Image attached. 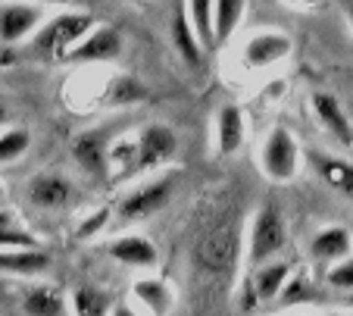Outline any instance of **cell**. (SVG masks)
<instances>
[{
    "label": "cell",
    "mask_w": 353,
    "mask_h": 316,
    "mask_svg": "<svg viewBox=\"0 0 353 316\" xmlns=\"http://www.w3.org/2000/svg\"><path fill=\"white\" fill-rule=\"evenodd\" d=\"M38 244L28 232H19L13 226H0V248H32Z\"/></svg>",
    "instance_id": "cell-29"
},
{
    "label": "cell",
    "mask_w": 353,
    "mask_h": 316,
    "mask_svg": "<svg viewBox=\"0 0 353 316\" xmlns=\"http://www.w3.org/2000/svg\"><path fill=\"white\" fill-rule=\"evenodd\" d=\"M119 50H122L119 32L110 26H100V28H91L81 41H75L60 60H66V63H103V60L119 57Z\"/></svg>",
    "instance_id": "cell-5"
},
{
    "label": "cell",
    "mask_w": 353,
    "mask_h": 316,
    "mask_svg": "<svg viewBox=\"0 0 353 316\" xmlns=\"http://www.w3.org/2000/svg\"><path fill=\"white\" fill-rule=\"evenodd\" d=\"M72 154L88 172H103V166H107V150H103V144H100L97 132L79 135V138L72 141Z\"/></svg>",
    "instance_id": "cell-20"
},
{
    "label": "cell",
    "mask_w": 353,
    "mask_h": 316,
    "mask_svg": "<svg viewBox=\"0 0 353 316\" xmlns=\"http://www.w3.org/2000/svg\"><path fill=\"white\" fill-rule=\"evenodd\" d=\"M91 28H94V19L88 13H60L34 34V48L44 50V54L63 57L75 41H81Z\"/></svg>",
    "instance_id": "cell-4"
},
{
    "label": "cell",
    "mask_w": 353,
    "mask_h": 316,
    "mask_svg": "<svg viewBox=\"0 0 353 316\" xmlns=\"http://www.w3.org/2000/svg\"><path fill=\"white\" fill-rule=\"evenodd\" d=\"M28 144H32V135H28L26 128H7V132H0V163L19 160L28 150Z\"/></svg>",
    "instance_id": "cell-25"
},
{
    "label": "cell",
    "mask_w": 353,
    "mask_h": 316,
    "mask_svg": "<svg viewBox=\"0 0 353 316\" xmlns=\"http://www.w3.org/2000/svg\"><path fill=\"white\" fill-rule=\"evenodd\" d=\"M347 19H350V26H353V0L347 3Z\"/></svg>",
    "instance_id": "cell-32"
},
{
    "label": "cell",
    "mask_w": 353,
    "mask_h": 316,
    "mask_svg": "<svg viewBox=\"0 0 353 316\" xmlns=\"http://www.w3.org/2000/svg\"><path fill=\"white\" fill-rule=\"evenodd\" d=\"M313 113H316V119H319V126L332 135L341 148H353V122H350V116L344 113V107L338 103V97L325 95V91H316Z\"/></svg>",
    "instance_id": "cell-8"
},
{
    "label": "cell",
    "mask_w": 353,
    "mask_h": 316,
    "mask_svg": "<svg viewBox=\"0 0 353 316\" xmlns=\"http://www.w3.org/2000/svg\"><path fill=\"white\" fill-rule=\"evenodd\" d=\"M241 257V232L234 226H219V229L207 232L194 248V260L210 273H225L238 263Z\"/></svg>",
    "instance_id": "cell-2"
},
{
    "label": "cell",
    "mask_w": 353,
    "mask_h": 316,
    "mask_svg": "<svg viewBox=\"0 0 353 316\" xmlns=\"http://www.w3.org/2000/svg\"><path fill=\"white\" fill-rule=\"evenodd\" d=\"M44 19V10L38 3H3L0 7V38L13 44L32 34Z\"/></svg>",
    "instance_id": "cell-10"
},
{
    "label": "cell",
    "mask_w": 353,
    "mask_h": 316,
    "mask_svg": "<svg viewBox=\"0 0 353 316\" xmlns=\"http://www.w3.org/2000/svg\"><path fill=\"white\" fill-rule=\"evenodd\" d=\"M288 244V222L281 216V210L275 204H266V207L256 213L254 226H250V238H247V257L254 266L272 260L275 254H281Z\"/></svg>",
    "instance_id": "cell-1"
},
{
    "label": "cell",
    "mask_w": 353,
    "mask_h": 316,
    "mask_svg": "<svg viewBox=\"0 0 353 316\" xmlns=\"http://www.w3.org/2000/svg\"><path fill=\"white\" fill-rule=\"evenodd\" d=\"M213 3L216 0H188V16H191V26L197 32L200 44L207 48L213 44Z\"/></svg>",
    "instance_id": "cell-23"
},
{
    "label": "cell",
    "mask_w": 353,
    "mask_h": 316,
    "mask_svg": "<svg viewBox=\"0 0 353 316\" xmlns=\"http://www.w3.org/2000/svg\"><path fill=\"white\" fill-rule=\"evenodd\" d=\"M22 307H26V313H32V316H60V313H66V301H63V295L54 291V288L28 291Z\"/></svg>",
    "instance_id": "cell-22"
},
{
    "label": "cell",
    "mask_w": 353,
    "mask_h": 316,
    "mask_svg": "<svg viewBox=\"0 0 353 316\" xmlns=\"http://www.w3.org/2000/svg\"><path fill=\"white\" fill-rule=\"evenodd\" d=\"M169 195H172V182H169V179L141 185V188H134L132 195L119 204V216L122 219H144V216L157 213V210L169 201Z\"/></svg>",
    "instance_id": "cell-9"
},
{
    "label": "cell",
    "mask_w": 353,
    "mask_h": 316,
    "mask_svg": "<svg viewBox=\"0 0 353 316\" xmlns=\"http://www.w3.org/2000/svg\"><path fill=\"white\" fill-rule=\"evenodd\" d=\"M50 266V257L32 244V248H3L0 250V269L3 273H19V276H34V273H44Z\"/></svg>",
    "instance_id": "cell-15"
},
{
    "label": "cell",
    "mask_w": 353,
    "mask_h": 316,
    "mask_svg": "<svg viewBox=\"0 0 353 316\" xmlns=\"http://www.w3.org/2000/svg\"><path fill=\"white\" fill-rule=\"evenodd\" d=\"M3 122H7V107L0 103V126H3Z\"/></svg>",
    "instance_id": "cell-31"
},
{
    "label": "cell",
    "mask_w": 353,
    "mask_h": 316,
    "mask_svg": "<svg viewBox=\"0 0 353 316\" xmlns=\"http://www.w3.org/2000/svg\"><path fill=\"white\" fill-rule=\"evenodd\" d=\"M110 310V301L103 291H97L94 285H81L79 291L72 295V313L81 316H100Z\"/></svg>",
    "instance_id": "cell-24"
},
{
    "label": "cell",
    "mask_w": 353,
    "mask_h": 316,
    "mask_svg": "<svg viewBox=\"0 0 353 316\" xmlns=\"http://www.w3.org/2000/svg\"><path fill=\"white\" fill-rule=\"evenodd\" d=\"M325 282L338 291H353V254L334 260V266H328Z\"/></svg>",
    "instance_id": "cell-26"
},
{
    "label": "cell",
    "mask_w": 353,
    "mask_h": 316,
    "mask_svg": "<svg viewBox=\"0 0 353 316\" xmlns=\"http://www.w3.org/2000/svg\"><path fill=\"white\" fill-rule=\"evenodd\" d=\"M297 163H300V148L294 141V135L288 128H272L260 150L263 172L272 182H291L294 175H297Z\"/></svg>",
    "instance_id": "cell-3"
},
{
    "label": "cell",
    "mask_w": 353,
    "mask_h": 316,
    "mask_svg": "<svg viewBox=\"0 0 353 316\" xmlns=\"http://www.w3.org/2000/svg\"><path fill=\"white\" fill-rule=\"evenodd\" d=\"M134 297L138 304H144L150 313H166L172 307V291L166 288V282L160 279H138L134 282Z\"/></svg>",
    "instance_id": "cell-21"
},
{
    "label": "cell",
    "mask_w": 353,
    "mask_h": 316,
    "mask_svg": "<svg viewBox=\"0 0 353 316\" xmlns=\"http://www.w3.org/2000/svg\"><path fill=\"white\" fill-rule=\"evenodd\" d=\"M107 254L113 260L125 263V266H141V269L157 266V257H160L154 244L141 235H119L116 241L107 244Z\"/></svg>",
    "instance_id": "cell-12"
},
{
    "label": "cell",
    "mask_w": 353,
    "mask_h": 316,
    "mask_svg": "<svg viewBox=\"0 0 353 316\" xmlns=\"http://www.w3.org/2000/svg\"><path fill=\"white\" fill-rule=\"evenodd\" d=\"M291 54V38L285 32H256L254 38L244 44V66L247 69H266L281 63Z\"/></svg>",
    "instance_id": "cell-7"
},
{
    "label": "cell",
    "mask_w": 353,
    "mask_h": 316,
    "mask_svg": "<svg viewBox=\"0 0 353 316\" xmlns=\"http://www.w3.org/2000/svg\"><path fill=\"white\" fill-rule=\"evenodd\" d=\"M107 222H110V210H97L91 219H85L79 226V238H94L100 229H103V226H107Z\"/></svg>",
    "instance_id": "cell-30"
},
{
    "label": "cell",
    "mask_w": 353,
    "mask_h": 316,
    "mask_svg": "<svg viewBox=\"0 0 353 316\" xmlns=\"http://www.w3.org/2000/svg\"><path fill=\"white\" fill-rule=\"evenodd\" d=\"M72 195V185L63 179V175H38L32 185H28V201L34 207H44V210H57L69 201Z\"/></svg>",
    "instance_id": "cell-16"
},
{
    "label": "cell",
    "mask_w": 353,
    "mask_h": 316,
    "mask_svg": "<svg viewBox=\"0 0 353 316\" xmlns=\"http://www.w3.org/2000/svg\"><path fill=\"white\" fill-rule=\"evenodd\" d=\"M347 254H353V232L344 226H325L310 241V257L316 263H334Z\"/></svg>",
    "instance_id": "cell-11"
},
{
    "label": "cell",
    "mask_w": 353,
    "mask_h": 316,
    "mask_svg": "<svg viewBox=\"0 0 353 316\" xmlns=\"http://www.w3.org/2000/svg\"><path fill=\"white\" fill-rule=\"evenodd\" d=\"M310 297H313L310 276H307V273H294V276L285 282V288H281L279 301L281 304H300V301H310Z\"/></svg>",
    "instance_id": "cell-27"
},
{
    "label": "cell",
    "mask_w": 353,
    "mask_h": 316,
    "mask_svg": "<svg viewBox=\"0 0 353 316\" xmlns=\"http://www.w3.org/2000/svg\"><path fill=\"white\" fill-rule=\"evenodd\" d=\"M141 97H144V88L134 79H116L110 85V101L113 103H132V101H141Z\"/></svg>",
    "instance_id": "cell-28"
},
{
    "label": "cell",
    "mask_w": 353,
    "mask_h": 316,
    "mask_svg": "<svg viewBox=\"0 0 353 316\" xmlns=\"http://www.w3.org/2000/svg\"><path fill=\"white\" fill-rule=\"evenodd\" d=\"M172 44H175V50L185 57V63H191V66L200 63V38L191 26L188 7H179L172 16Z\"/></svg>",
    "instance_id": "cell-18"
},
{
    "label": "cell",
    "mask_w": 353,
    "mask_h": 316,
    "mask_svg": "<svg viewBox=\"0 0 353 316\" xmlns=\"http://www.w3.org/2000/svg\"><path fill=\"white\" fill-rule=\"evenodd\" d=\"M310 163H313V169L319 172V179L328 188H334L338 195L353 201V163L341 160V157H328V154H313Z\"/></svg>",
    "instance_id": "cell-13"
},
{
    "label": "cell",
    "mask_w": 353,
    "mask_h": 316,
    "mask_svg": "<svg viewBox=\"0 0 353 316\" xmlns=\"http://www.w3.org/2000/svg\"><path fill=\"white\" fill-rule=\"evenodd\" d=\"M241 16H244V0H216L213 3V44H225L232 38Z\"/></svg>",
    "instance_id": "cell-19"
},
{
    "label": "cell",
    "mask_w": 353,
    "mask_h": 316,
    "mask_svg": "<svg viewBox=\"0 0 353 316\" xmlns=\"http://www.w3.org/2000/svg\"><path fill=\"white\" fill-rule=\"evenodd\" d=\"M134 148H138V154H134V172H141V169L160 166L163 160H169L175 154V148H179V141H175V132L169 126L154 122V126H147L138 135Z\"/></svg>",
    "instance_id": "cell-6"
},
{
    "label": "cell",
    "mask_w": 353,
    "mask_h": 316,
    "mask_svg": "<svg viewBox=\"0 0 353 316\" xmlns=\"http://www.w3.org/2000/svg\"><path fill=\"white\" fill-rule=\"evenodd\" d=\"M291 273H294V263H260V273L254 279L256 301H279Z\"/></svg>",
    "instance_id": "cell-17"
},
{
    "label": "cell",
    "mask_w": 353,
    "mask_h": 316,
    "mask_svg": "<svg viewBox=\"0 0 353 316\" xmlns=\"http://www.w3.org/2000/svg\"><path fill=\"white\" fill-rule=\"evenodd\" d=\"M216 144H219V154L232 157L241 150L244 144V113L234 103H225L219 110V119H216Z\"/></svg>",
    "instance_id": "cell-14"
}]
</instances>
